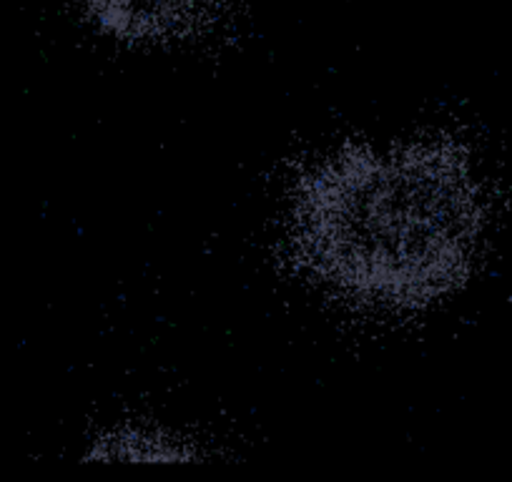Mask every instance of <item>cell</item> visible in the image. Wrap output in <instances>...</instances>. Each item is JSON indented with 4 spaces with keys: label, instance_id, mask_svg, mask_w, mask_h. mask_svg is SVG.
Segmentation results:
<instances>
[{
    "label": "cell",
    "instance_id": "obj_1",
    "mask_svg": "<svg viewBox=\"0 0 512 482\" xmlns=\"http://www.w3.org/2000/svg\"><path fill=\"white\" fill-rule=\"evenodd\" d=\"M264 231L277 274L314 309L354 329L410 332L485 269L495 174L445 118L344 126L279 164Z\"/></svg>",
    "mask_w": 512,
    "mask_h": 482
},
{
    "label": "cell",
    "instance_id": "obj_2",
    "mask_svg": "<svg viewBox=\"0 0 512 482\" xmlns=\"http://www.w3.org/2000/svg\"><path fill=\"white\" fill-rule=\"evenodd\" d=\"M98 41L139 56L204 48L224 28L231 0H73Z\"/></svg>",
    "mask_w": 512,
    "mask_h": 482
},
{
    "label": "cell",
    "instance_id": "obj_3",
    "mask_svg": "<svg viewBox=\"0 0 512 482\" xmlns=\"http://www.w3.org/2000/svg\"><path fill=\"white\" fill-rule=\"evenodd\" d=\"M86 460L103 462H209L224 455L219 440L176 417L121 412L86 430Z\"/></svg>",
    "mask_w": 512,
    "mask_h": 482
}]
</instances>
